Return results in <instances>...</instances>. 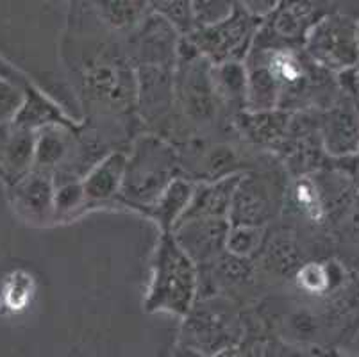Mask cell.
Listing matches in <instances>:
<instances>
[{"label":"cell","instance_id":"cell-1","mask_svg":"<svg viewBox=\"0 0 359 357\" xmlns=\"http://www.w3.org/2000/svg\"><path fill=\"white\" fill-rule=\"evenodd\" d=\"M197 288V264L179 247L172 232H161L152 260L145 309L186 318L194 309Z\"/></svg>","mask_w":359,"mask_h":357},{"label":"cell","instance_id":"cell-2","mask_svg":"<svg viewBox=\"0 0 359 357\" xmlns=\"http://www.w3.org/2000/svg\"><path fill=\"white\" fill-rule=\"evenodd\" d=\"M179 157L175 150L154 134L136 140L127 156L120 198L133 209H149L177 179Z\"/></svg>","mask_w":359,"mask_h":357},{"label":"cell","instance_id":"cell-3","mask_svg":"<svg viewBox=\"0 0 359 357\" xmlns=\"http://www.w3.org/2000/svg\"><path fill=\"white\" fill-rule=\"evenodd\" d=\"M358 22L341 13L322 15L304 38L306 55L318 68L348 74L359 67Z\"/></svg>","mask_w":359,"mask_h":357},{"label":"cell","instance_id":"cell-4","mask_svg":"<svg viewBox=\"0 0 359 357\" xmlns=\"http://www.w3.org/2000/svg\"><path fill=\"white\" fill-rule=\"evenodd\" d=\"M257 32V20L243 8L234 6L233 15L213 27L197 29L186 41L208 59L213 67L225 63H240L249 52Z\"/></svg>","mask_w":359,"mask_h":357},{"label":"cell","instance_id":"cell-5","mask_svg":"<svg viewBox=\"0 0 359 357\" xmlns=\"http://www.w3.org/2000/svg\"><path fill=\"white\" fill-rule=\"evenodd\" d=\"M186 50L179 47V67L177 86L179 100L182 104L184 114L195 123H210L217 109V93H215L213 65L202 58L186 39H182Z\"/></svg>","mask_w":359,"mask_h":357},{"label":"cell","instance_id":"cell-6","mask_svg":"<svg viewBox=\"0 0 359 357\" xmlns=\"http://www.w3.org/2000/svg\"><path fill=\"white\" fill-rule=\"evenodd\" d=\"M320 137L329 156L359 154V104L355 98H339L325 111L320 123Z\"/></svg>","mask_w":359,"mask_h":357},{"label":"cell","instance_id":"cell-7","mask_svg":"<svg viewBox=\"0 0 359 357\" xmlns=\"http://www.w3.org/2000/svg\"><path fill=\"white\" fill-rule=\"evenodd\" d=\"M172 234L195 264H204L225 250L229 220H190L179 224Z\"/></svg>","mask_w":359,"mask_h":357},{"label":"cell","instance_id":"cell-8","mask_svg":"<svg viewBox=\"0 0 359 357\" xmlns=\"http://www.w3.org/2000/svg\"><path fill=\"white\" fill-rule=\"evenodd\" d=\"M174 68L143 65L136 72V98L147 122L161 120L174 102Z\"/></svg>","mask_w":359,"mask_h":357},{"label":"cell","instance_id":"cell-9","mask_svg":"<svg viewBox=\"0 0 359 357\" xmlns=\"http://www.w3.org/2000/svg\"><path fill=\"white\" fill-rule=\"evenodd\" d=\"M272 216V193L261 179L241 175L229 209V225L259 227Z\"/></svg>","mask_w":359,"mask_h":357},{"label":"cell","instance_id":"cell-10","mask_svg":"<svg viewBox=\"0 0 359 357\" xmlns=\"http://www.w3.org/2000/svg\"><path fill=\"white\" fill-rule=\"evenodd\" d=\"M240 179L241 175L233 173V175H225L210 184L195 188L190 206L181 216L177 225L190 220H229L231 201H233L234 189H236Z\"/></svg>","mask_w":359,"mask_h":357},{"label":"cell","instance_id":"cell-11","mask_svg":"<svg viewBox=\"0 0 359 357\" xmlns=\"http://www.w3.org/2000/svg\"><path fill=\"white\" fill-rule=\"evenodd\" d=\"M54 189L50 173L32 170L16 179L13 204L25 220H47L48 216L54 215Z\"/></svg>","mask_w":359,"mask_h":357},{"label":"cell","instance_id":"cell-12","mask_svg":"<svg viewBox=\"0 0 359 357\" xmlns=\"http://www.w3.org/2000/svg\"><path fill=\"white\" fill-rule=\"evenodd\" d=\"M127 156L123 152H111L104 156L86 173L83 181L86 202H107L120 195L126 173Z\"/></svg>","mask_w":359,"mask_h":357},{"label":"cell","instance_id":"cell-13","mask_svg":"<svg viewBox=\"0 0 359 357\" xmlns=\"http://www.w3.org/2000/svg\"><path fill=\"white\" fill-rule=\"evenodd\" d=\"M194 189L191 182L177 177L145 213L161 227V232H172L190 206Z\"/></svg>","mask_w":359,"mask_h":357},{"label":"cell","instance_id":"cell-14","mask_svg":"<svg viewBox=\"0 0 359 357\" xmlns=\"http://www.w3.org/2000/svg\"><path fill=\"white\" fill-rule=\"evenodd\" d=\"M316 9L306 2L297 4H279L273 13V20L269 24L270 32L276 34L277 39H283L285 43H304V38L311 25L320 16H315Z\"/></svg>","mask_w":359,"mask_h":357},{"label":"cell","instance_id":"cell-15","mask_svg":"<svg viewBox=\"0 0 359 357\" xmlns=\"http://www.w3.org/2000/svg\"><path fill=\"white\" fill-rule=\"evenodd\" d=\"M68 154V137L55 126H47L34 137V170L50 172L63 163Z\"/></svg>","mask_w":359,"mask_h":357},{"label":"cell","instance_id":"cell-16","mask_svg":"<svg viewBox=\"0 0 359 357\" xmlns=\"http://www.w3.org/2000/svg\"><path fill=\"white\" fill-rule=\"evenodd\" d=\"M241 133L257 143H272L286 133L288 114L283 111H266V113H245L240 118Z\"/></svg>","mask_w":359,"mask_h":357},{"label":"cell","instance_id":"cell-17","mask_svg":"<svg viewBox=\"0 0 359 357\" xmlns=\"http://www.w3.org/2000/svg\"><path fill=\"white\" fill-rule=\"evenodd\" d=\"M215 93L225 102L245 107L247 102V68L241 63H225L211 68Z\"/></svg>","mask_w":359,"mask_h":357},{"label":"cell","instance_id":"cell-18","mask_svg":"<svg viewBox=\"0 0 359 357\" xmlns=\"http://www.w3.org/2000/svg\"><path fill=\"white\" fill-rule=\"evenodd\" d=\"M2 159L9 170L18 173V179L27 173V166L34 159V137L31 130L15 129V133L4 137V143L0 147Z\"/></svg>","mask_w":359,"mask_h":357},{"label":"cell","instance_id":"cell-19","mask_svg":"<svg viewBox=\"0 0 359 357\" xmlns=\"http://www.w3.org/2000/svg\"><path fill=\"white\" fill-rule=\"evenodd\" d=\"M100 18L113 29H127L140 25L145 18V13L150 11L147 2H99Z\"/></svg>","mask_w":359,"mask_h":357},{"label":"cell","instance_id":"cell-20","mask_svg":"<svg viewBox=\"0 0 359 357\" xmlns=\"http://www.w3.org/2000/svg\"><path fill=\"white\" fill-rule=\"evenodd\" d=\"M152 6L154 8H150V11L161 16L177 34L186 38L195 31L191 2H156Z\"/></svg>","mask_w":359,"mask_h":357},{"label":"cell","instance_id":"cell-21","mask_svg":"<svg viewBox=\"0 0 359 357\" xmlns=\"http://www.w3.org/2000/svg\"><path fill=\"white\" fill-rule=\"evenodd\" d=\"M261 234L263 229L247 227V225H229V234H227V243L225 250L227 254L247 260L250 254L257 250L261 243Z\"/></svg>","mask_w":359,"mask_h":357},{"label":"cell","instance_id":"cell-22","mask_svg":"<svg viewBox=\"0 0 359 357\" xmlns=\"http://www.w3.org/2000/svg\"><path fill=\"white\" fill-rule=\"evenodd\" d=\"M233 2H191L195 31L197 29L213 27L229 18L234 11Z\"/></svg>","mask_w":359,"mask_h":357},{"label":"cell","instance_id":"cell-23","mask_svg":"<svg viewBox=\"0 0 359 357\" xmlns=\"http://www.w3.org/2000/svg\"><path fill=\"white\" fill-rule=\"evenodd\" d=\"M25 104V93L18 86L0 79V127L13 123Z\"/></svg>","mask_w":359,"mask_h":357},{"label":"cell","instance_id":"cell-24","mask_svg":"<svg viewBox=\"0 0 359 357\" xmlns=\"http://www.w3.org/2000/svg\"><path fill=\"white\" fill-rule=\"evenodd\" d=\"M293 195H295V201L299 204V208L306 213L308 216H311L313 220H318L324 209H322V198H320V193L316 189L315 182L308 177H302L295 182V188H293Z\"/></svg>","mask_w":359,"mask_h":357},{"label":"cell","instance_id":"cell-25","mask_svg":"<svg viewBox=\"0 0 359 357\" xmlns=\"http://www.w3.org/2000/svg\"><path fill=\"white\" fill-rule=\"evenodd\" d=\"M84 204H86V195H84L81 181H70L54 189V213H57V215H67V213L83 208Z\"/></svg>","mask_w":359,"mask_h":357},{"label":"cell","instance_id":"cell-26","mask_svg":"<svg viewBox=\"0 0 359 357\" xmlns=\"http://www.w3.org/2000/svg\"><path fill=\"white\" fill-rule=\"evenodd\" d=\"M299 286L308 293H324L327 288H331V274L318 263L306 264L299 271Z\"/></svg>","mask_w":359,"mask_h":357},{"label":"cell","instance_id":"cell-27","mask_svg":"<svg viewBox=\"0 0 359 357\" xmlns=\"http://www.w3.org/2000/svg\"><path fill=\"white\" fill-rule=\"evenodd\" d=\"M348 75H351V86H352V93H354L355 97V102L359 104V67L355 68V70L348 72Z\"/></svg>","mask_w":359,"mask_h":357},{"label":"cell","instance_id":"cell-28","mask_svg":"<svg viewBox=\"0 0 359 357\" xmlns=\"http://www.w3.org/2000/svg\"><path fill=\"white\" fill-rule=\"evenodd\" d=\"M211 357H240V353L233 349H225V350H222V352H217L215 356H211Z\"/></svg>","mask_w":359,"mask_h":357},{"label":"cell","instance_id":"cell-29","mask_svg":"<svg viewBox=\"0 0 359 357\" xmlns=\"http://www.w3.org/2000/svg\"><path fill=\"white\" fill-rule=\"evenodd\" d=\"M355 27H358V52H359V22H358V25H355Z\"/></svg>","mask_w":359,"mask_h":357}]
</instances>
